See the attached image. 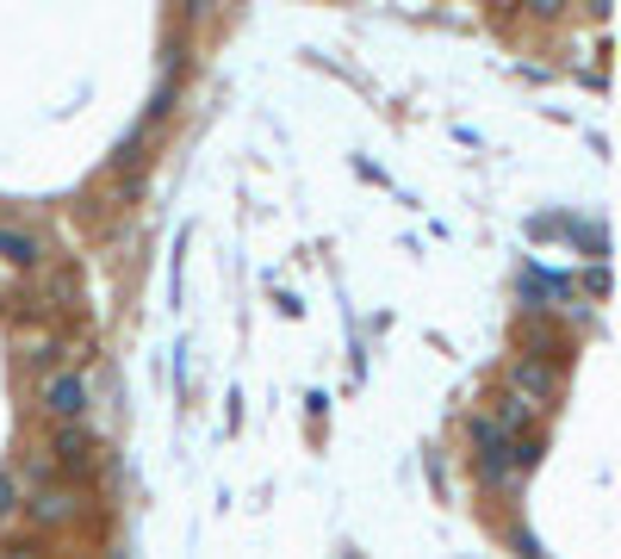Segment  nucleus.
<instances>
[{
    "label": "nucleus",
    "instance_id": "obj_1",
    "mask_svg": "<svg viewBox=\"0 0 621 559\" xmlns=\"http://www.w3.org/2000/svg\"><path fill=\"white\" fill-rule=\"evenodd\" d=\"M472 448H479V479L485 485H503L516 479V441H510V429L497 417H472Z\"/></svg>",
    "mask_w": 621,
    "mask_h": 559
},
{
    "label": "nucleus",
    "instance_id": "obj_2",
    "mask_svg": "<svg viewBox=\"0 0 621 559\" xmlns=\"http://www.w3.org/2000/svg\"><path fill=\"white\" fill-rule=\"evenodd\" d=\"M44 410L57 423H75V417H88V379L81 373H57L44 386Z\"/></svg>",
    "mask_w": 621,
    "mask_h": 559
},
{
    "label": "nucleus",
    "instance_id": "obj_3",
    "mask_svg": "<svg viewBox=\"0 0 621 559\" xmlns=\"http://www.w3.org/2000/svg\"><path fill=\"white\" fill-rule=\"evenodd\" d=\"M50 454H57L69 472H88V466H93V435L81 429V417H75V423H62L57 441H50Z\"/></svg>",
    "mask_w": 621,
    "mask_h": 559
},
{
    "label": "nucleus",
    "instance_id": "obj_4",
    "mask_svg": "<svg viewBox=\"0 0 621 559\" xmlns=\"http://www.w3.org/2000/svg\"><path fill=\"white\" fill-rule=\"evenodd\" d=\"M510 386L547 410V398L559 392V379H553V367H547V360H516V367H510Z\"/></svg>",
    "mask_w": 621,
    "mask_h": 559
},
{
    "label": "nucleus",
    "instance_id": "obj_5",
    "mask_svg": "<svg viewBox=\"0 0 621 559\" xmlns=\"http://www.w3.org/2000/svg\"><path fill=\"white\" fill-rule=\"evenodd\" d=\"M75 516V491H62V485H50V491L31 497V522H44V528H62Z\"/></svg>",
    "mask_w": 621,
    "mask_h": 559
},
{
    "label": "nucleus",
    "instance_id": "obj_6",
    "mask_svg": "<svg viewBox=\"0 0 621 559\" xmlns=\"http://www.w3.org/2000/svg\"><path fill=\"white\" fill-rule=\"evenodd\" d=\"M535 410H541V404H535V398H522V392H510V398L497 404V423H503V429H522V423H535Z\"/></svg>",
    "mask_w": 621,
    "mask_h": 559
},
{
    "label": "nucleus",
    "instance_id": "obj_7",
    "mask_svg": "<svg viewBox=\"0 0 621 559\" xmlns=\"http://www.w3.org/2000/svg\"><path fill=\"white\" fill-rule=\"evenodd\" d=\"M0 262H19V267H31V262H38V243H31L26 231H0Z\"/></svg>",
    "mask_w": 621,
    "mask_h": 559
},
{
    "label": "nucleus",
    "instance_id": "obj_8",
    "mask_svg": "<svg viewBox=\"0 0 621 559\" xmlns=\"http://www.w3.org/2000/svg\"><path fill=\"white\" fill-rule=\"evenodd\" d=\"M13 516H19V479L0 472V522H13Z\"/></svg>",
    "mask_w": 621,
    "mask_h": 559
},
{
    "label": "nucleus",
    "instance_id": "obj_9",
    "mask_svg": "<svg viewBox=\"0 0 621 559\" xmlns=\"http://www.w3.org/2000/svg\"><path fill=\"white\" fill-rule=\"evenodd\" d=\"M522 7H528V13H535V19H559V13H566V7H572V0H522Z\"/></svg>",
    "mask_w": 621,
    "mask_h": 559
},
{
    "label": "nucleus",
    "instance_id": "obj_10",
    "mask_svg": "<svg viewBox=\"0 0 621 559\" xmlns=\"http://www.w3.org/2000/svg\"><path fill=\"white\" fill-rule=\"evenodd\" d=\"M584 7H590V13H597V19H603V13H609V0H584Z\"/></svg>",
    "mask_w": 621,
    "mask_h": 559
},
{
    "label": "nucleus",
    "instance_id": "obj_11",
    "mask_svg": "<svg viewBox=\"0 0 621 559\" xmlns=\"http://www.w3.org/2000/svg\"><path fill=\"white\" fill-rule=\"evenodd\" d=\"M485 7H516V0H485Z\"/></svg>",
    "mask_w": 621,
    "mask_h": 559
}]
</instances>
